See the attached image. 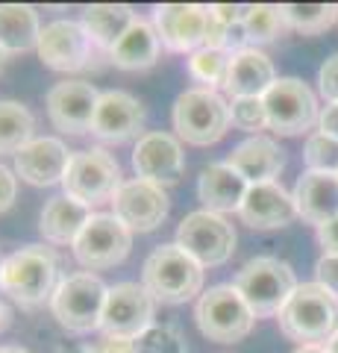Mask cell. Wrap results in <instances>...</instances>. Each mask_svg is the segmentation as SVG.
Instances as JSON below:
<instances>
[{
    "instance_id": "obj_1",
    "label": "cell",
    "mask_w": 338,
    "mask_h": 353,
    "mask_svg": "<svg viewBox=\"0 0 338 353\" xmlns=\"http://www.w3.org/2000/svg\"><path fill=\"white\" fill-rule=\"evenodd\" d=\"M277 321L282 336L300 347H326L338 333V297L318 283H300Z\"/></svg>"
},
{
    "instance_id": "obj_2",
    "label": "cell",
    "mask_w": 338,
    "mask_h": 353,
    "mask_svg": "<svg viewBox=\"0 0 338 353\" xmlns=\"http://www.w3.org/2000/svg\"><path fill=\"white\" fill-rule=\"evenodd\" d=\"M59 265L45 245H27L3 256L0 265V292L21 306H41L59 285Z\"/></svg>"
},
{
    "instance_id": "obj_3",
    "label": "cell",
    "mask_w": 338,
    "mask_h": 353,
    "mask_svg": "<svg viewBox=\"0 0 338 353\" xmlns=\"http://www.w3.org/2000/svg\"><path fill=\"white\" fill-rule=\"evenodd\" d=\"M141 285L154 294L156 303L177 306L191 301L203 289V265L194 262L177 241L173 245H159L145 259L141 268Z\"/></svg>"
},
{
    "instance_id": "obj_4",
    "label": "cell",
    "mask_w": 338,
    "mask_h": 353,
    "mask_svg": "<svg viewBox=\"0 0 338 353\" xmlns=\"http://www.w3.org/2000/svg\"><path fill=\"white\" fill-rule=\"evenodd\" d=\"M233 285L244 297V303L256 318H274L282 312V306L288 303V297L300 283L286 259L253 256L238 268Z\"/></svg>"
},
{
    "instance_id": "obj_5",
    "label": "cell",
    "mask_w": 338,
    "mask_h": 353,
    "mask_svg": "<svg viewBox=\"0 0 338 353\" xmlns=\"http://www.w3.org/2000/svg\"><path fill=\"white\" fill-rule=\"evenodd\" d=\"M171 124L177 130L180 141L198 148H209L221 141L233 127L230 103L224 101L212 88H185V92L173 101L171 109Z\"/></svg>"
},
{
    "instance_id": "obj_6",
    "label": "cell",
    "mask_w": 338,
    "mask_h": 353,
    "mask_svg": "<svg viewBox=\"0 0 338 353\" xmlns=\"http://www.w3.org/2000/svg\"><path fill=\"white\" fill-rule=\"evenodd\" d=\"M194 321H198V330L209 341L235 345V341L250 336V330L256 324V315L250 312V306L244 303V297L238 294L233 283H221L198 297Z\"/></svg>"
},
{
    "instance_id": "obj_7",
    "label": "cell",
    "mask_w": 338,
    "mask_h": 353,
    "mask_svg": "<svg viewBox=\"0 0 338 353\" xmlns=\"http://www.w3.org/2000/svg\"><path fill=\"white\" fill-rule=\"evenodd\" d=\"M106 294L109 285L92 271L71 274L53 292L50 312L68 333H92V330H101Z\"/></svg>"
},
{
    "instance_id": "obj_8",
    "label": "cell",
    "mask_w": 338,
    "mask_h": 353,
    "mask_svg": "<svg viewBox=\"0 0 338 353\" xmlns=\"http://www.w3.org/2000/svg\"><path fill=\"white\" fill-rule=\"evenodd\" d=\"M121 185H124L121 165L103 148H89V150L74 153L68 171H65V180H62L65 194L89 209L112 203Z\"/></svg>"
},
{
    "instance_id": "obj_9",
    "label": "cell",
    "mask_w": 338,
    "mask_h": 353,
    "mask_svg": "<svg viewBox=\"0 0 338 353\" xmlns=\"http://www.w3.org/2000/svg\"><path fill=\"white\" fill-rule=\"evenodd\" d=\"M268 112V130L277 136H303L321 121V106L312 88L297 77H279L262 97Z\"/></svg>"
},
{
    "instance_id": "obj_10",
    "label": "cell",
    "mask_w": 338,
    "mask_h": 353,
    "mask_svg": "<svg viewBox=\"0 0 338 353\" xmlns=\"http://www.w3.org/2000/svg\"><path fill=\"white\" fill-rule=\"evenodd\" d=\"M177 245L203 268H218L233 256L235 230L224 215L198 209L189 212L177 227Z\"/></svg>"
},
{
    "instance_id": "obj_11",
    "label": "cell",
    "mask_w": 338,
    "mask_h": 353,
    "mask_svg": "<svg viewBox=\"0 0 338 353\" xmlns=\"http://www.w3.org/2000/svg\"><path fill=\"white\" fill-rule=\"evenodd\" d=\"M129 248H133V230L112 212H94L74 241V256L83 268L106 271L121 265L129 256Z\"/></svg>"
},
{
    "instance_id": "obj_12",
    "label": "cell",
    "mask_w": 338,
    "mask_h": 353,
    "mask_svg": "<svg viewBox=\"0 0 338 353\" xmlns=\"http://www.w3.org/2000/svg\"><path fill=\"white\" fill-rule=\"evenodd\" d=\"M156 301L141 283H115L109 285L101 333L103 339H138L147 327H154Z\"/></svg>"
},
{
    "instance_id": "obj_13",
    "label": "cell",
    "mask_w": 338,
    "mask_h": 353,
    "mask_svg": "<svg viewBox=\"0 0 338 353\" xmlns=\"http://www.w3.org/2000/svg\"><path fill=\"white\" fill-rule=\"evenodd\" d=\"M39 59L53 71L62 74H74V71H85L94 59V41L89 39V32L80 21H50L41 27V39H39Z\"/></svg>"
},
{
    "instance_id": "obj_14",
    "label": "cell",
    "mask_w": 338,
    "mask_h": 353,
    "mask_svg": "<svg viewBox=\"0 0 338 353\" xmlns=\"http://www.w3.org/2000/svg\"><path fill=\"white\" fill-rule=\"evenodd\" d=\"M212 24V6L203 3H162L154 6V27L162 39V48L171 53H191L206 44Z\"/></svg>"
},
{
    "instance_id": "obj_15",
    "label": "cell",
    "mask_w": 338,
    "mask_h": 353,
    "mask_svg": "<svg viewBox=\"0 0 338 353\" xmlns=\"http://www.w3.org/2000/svg\"><path fill=\"white\" fill-rule=\"evenodd\" d=\"M97 101H101V92L89 80H62L47 92L45 106L50 124L59 132L85 136V132H92Z\"/></svg>"
},
{
    "instance_id": "obj_16",
    "label": "cell",
    "mask_w": 338,
    "mask_h": 353,
    "mask_svg": "<svg viewBox=\"0 0 338 353\" xmlns=\"http://www.w3.org/2000/svg\"><path fill=\"white\" fill-rule=\"evenodd\" d=\"M168 209H171L168 192L156 183L138 180V176L127 180L112 201V215L121 218L133 233H154V230H159L162 221L168 218Z\"/></svg>"
},
{
    "instance_id": "obj_17",
    "label": "cell",
    "mask_w": 338,
    "mask_h": 353,
    "mask_svg": "<svg viewBox=\"0 0 338 353\" xmlns=\"http://www.w3.org/2000/svg\"><path fill=\"white\" fill-rule=\"evenodd\" d=\"M133 168L138 180L156 183L162 189L180 183L185 171V153L180 139L171 132H145L133 148Z\"/></svg>"
},
{
    "instance_id": "obj_18",
    "label": "cell",
    "mask_w": 338,
    "mask_h": 353,
    "mask_svg": "<svg viewBox=\"0 0 338 353\" xmlns=\"http://www.w3.org/2000/svg\"><path fill=\"white\" fill-rule=\"evenodd\" d=\"M141 127H145V106H141L138 97L121 92V88L101 92L92 121L94 139L106 141V145H121V141L138 136Z\"/></svg>"
},
{
    "instance_id": "obj_19",
    "label": "cell",
    "mask_w": 338,
    "mask_h": 353,
    "mask_svg": "<svg viewBox=\"0 0 338 353\" xmlns=\"http://www.w3.org/2000/svg\"><path fill=\"white\" fill-rule=\"evenodd\" d=\"M71 157L74 153L65 148L62 139L41 136L21 148L12 159H15V174L21 180L30 185H39V189H47V185H56L65 180Z\"/></svg>"
},
{
    "instance_id": "obj_20",
    "label": "cell",
    "mask_w": 338,
    "mask_h": 353,
    "mask_svg": "<svg viewBox=\"0 0 338 353\" xmlns=\"http://www.w3.org/2000/svg\"><path fill=\"white\" fill-rule=\"evenodd\" d=\"M238 218L250 230H282L294 224L300 215L294 206V194H288L279 183H259L247 189Z\"/></svg>"
},
{
    "instance_id": "obj_21",
    "label": "cell",
    "mask_w": 338,
    "mask_h": 353,
    "mask_svg": "<svg viewBox=\"0 0 338 353\" xmlns=\"http://www.w3.org/2000/svg\"><path fill=\"white\" fill-rule=\"evenodd\" d=\"M224 162L242 174L250 185L277 183V176L286 168V150L268 136H250L242 145H235Z\"/></svg>"
},
{
    "instance_id": "obj_22",
    "label": "cell",
    "mask_w": 338,
    "mask_h": 353,
    "mask_svg": "<svg viewBox=\"0 0 338 353\" xmlns=\"http://www.w3.org/2000/svg\"><path fill=\"white\" fill-rule=\"evenodd\" d=\"M277 80L279 77L268 53H262L259 48H244L233 53L224 92L230 94V101H235V97H265V92Z\"/></svg>"
},
{
    "instance_id": "obj_23",
    "label": "cell",
    "mask_w": 338,
    "mask_h": 353,
    "mask_svg": "<svg viewBox=\"0 0 338 353\" xmlns=\"http://www.w3.org/2000/svg\"><path fill=\"white\" fill-rule=\"evenodd\" d=\"M294 206H297V215L315 227H324L326 221L338 218V174L303 171L294 185Z\"/></svg>"
},
{
    "instance_id": "obj_24",
    "label": "cell",
    "mask_w": 338,
    "mask_h": 353,
    "mask_svg": "<svg viewBox=\"0 0 338 353\" xmlns=\"http://www.w3.org/2000/svg\"><path fill=\"white\" fill-rule=\"evenodd\" d=\"M250 189V183L238 171H233L226 162H215L209 168H203L198 180V201L209 212H238L242 201Z\"/></svg>"
},
{
    "instance_id": "obj_25",
    "label": "cell",
    "mask_w": 338,
    "mask_h": 353,
    "mask_svg": "<svg viewBox=\"0 0 338 353\" xmlns=\"http://www.w3.org/2000/svg\"><path fill=\"white\" fill-rule=\"evenodd\" d=\"M159 53H162V39L154 21L136 18L133 27L124 32V39L109 53V62L121 71H147L159 62Z\"/></svg>"
},
{
    "instance_id": "obj_26",
    "label": "cell",
    "mask_w": 338,
    "mask_h": 353,
    "mask_svg": "<svg viewBox=\"0 0 338 353\" xmlns=\"http://www.w3.org/2000/svg\"><path fill=\"white\" fill-rule=\"evenodd\" d=\"M92 215H94L92 209L83 206L80 201H74L68 194H56L45 203V209H41L39 230L50 245H59V248L71 245L74 248V241H77V236L83 233V227L89 224Z\"/></svg>"
},
{
    "instance_id": "obj_27",
    "label": "cell",
    "mask_w": 338,
    "mask_h": 353,
    "mask_svg": "<svg viewBox=\"0 0 338 353\" xmlns=\"http://www.w3.org/2000/svg\"><path fill=\"white\" fill-rule=\"evenodd\" d=\"M133 21H136V12L127 3H94L83 9L80 24L85 27L97 50L112 53L115 44L124 39V32L133 27Z\"/></svg>"
},
{
    "instance_id": "obj_28",
    "label": "cell",
    "mask_w": 338,
    "mask_h": 353,
    "mask_svg": "<svg viewBox=\"0 0 338 353\" xmlns=\"http://www.w3.org/2000/svg\"><path fill=\"white\" fill-rule=\"evenodd\" d=\"M41 39V21L30 3H0V48L12 53L36 50Z\"/></svg>"
},
{
    "instance_id": "obj_29",
    "label": "cell",
    "mask_w": 338,
    "mask_h": 353,
    "mask_svg": "<svg viewBox=\"0 0 338 353\" xmlns=\"http://www.w3.org/2000/svg\"><path fill=\"white\" fill-rule=\"evenodd\" d=\"M288 32H291V24L286 18V6H274V3L247 6V12H244V36H247L250 48L277 41L282 36H288Z\"/></svg>"
},
{
    "instance_id": "obj_30",
    "label": "cell",
    "mask_w": 338,
    "mask_h": 353,
    "mask_svg": "<svg viewBox=\"0 0 338 353\" xmlns=\"http://www.w3.org/2000/svg\"><path fill=\"white\" fill-rule=\"evenodd\" d=\"M36 132V118L18 101H0V153H15L30 145Z\"/></svg>"
},
{
    "instance_id": "obj_31",
    "label": "cell",
    "mask_w": 338,
    "mask_h": 353,
    "mask_svg": "<svg viewBox=\"0 0 338 353\" xmlns=\"http://www.w3.org/2000/svg\"><path fill=\"white\" fill-rule=\"evenodd\" d=\"M233 53L230 50H218V48H200L189 57V74L191 80H198L200 88H224L226 74H230Z\"/></svg>"
},
{
    "instance_id": "obj_32",
    "label": "cell",
    "mask_w": 338,
    "mask_h": 353,
    "mask_svg": "<svg viewBox=\"0 0 338 353\" xmlns=\"http://www.w3.org/2000/svg\"><path fill=\"white\" fill-rule=\"evenodd\" d=\"M286 18L294 32L321 36L338 21V6L332 3H286Z\"/></svg>"
},
{
    "instance_id": "obj_33",
    "label": "cell",
    "mask_w": 338,
    "mask_h": 353,
    "mask_svg": "<svg viewBox=\"0 0 338 353\" xmlns=\"http://www.w3.org/2000/svg\"><path fill=\"white\" fill-rule=\"evenodd\" d=\"M303 162L306 171L315 174H338V139L326 136V132H312L303 148Z\"/></svg>"
},
{
    "instance_id": "obj_34",
    "label": "cell",
    "mask_w": 338,
    "mask_h": 353,
    "mask_svg": "<svg viewBox=\"0 0 338 353\" xmlns=\"http://www.w3.org/2000/svg\"><path fill=\"white\" fill-rule=\"evenodd\" d=\"M133 353H185V339L177 327L154 324L133 339Z\"/></svg>"
},
{
    "instance_id": "obj_35",
    "label": "cell",
    "mask_w": 338,
    "mask_h": 353,
    "mask_svg": "<svg viewBox=\"0 0 338 353\" xmlns=\"http://www.w3.org/2000/svg\"><path fill=\"white\" fill-rule=\"evenodd\" d=\"M230 118L235 130L253 132V136H262V130H268V112L262 97H235V101H230Z\"/></svg>"
},
{
    "instance_id": "obj_36",
    "label": "cell",
    "mask_w": 338,
    "mask_h": 353,
    "mask_svg": "<svg viewBox=\"0 0 338 353\" xmlns=\"http://www.w3.org/2000/svg\"><path fill=\"white\" fill-rule=\"evenodd\" d=\"M318 88H321V97L326 103H338V53H332V57L321 65Z\"/></svg>"
},
{
    "instance_id": "obj_37",
    "label": "cell",
    "mask_w": 338,
    "mask_h": 353,
    "mask_svg": "<svg viewBox=\"0 0 338 353\" xmlns=\"http://www.w3.org/2000/svg\"><path fill=\"white\" fill-rule=\"evenodd\" d=\"M315 283L338 297V253H324L315 265Z\"/></svg>"
},
{
    "instance_id": "obj_38",
    "label": "cell",
    "mask_w": 338,
    "mask_h": 353,
    "mask_svg": "<svg viewBox=\"0 0 338 353\" xmlns=\"http://www.w3.org/2000/svg\"><path fill=\"white\" fill-rule=\"evenodd\" d=\"M15 194H18L15 171H9L6 165H0V212H6V209L15 203Z\"/></svg>"
},
{
    "instance_id": "obj_39",
    "label": "cell",
    "mask_w": 338,
    "mask_h": 353,
    "mask_svg": "<svg viewBox=\"0 0 338 353\" xmlns=\"http://www.w3.org/2000/svg\"><path fill=\"white\" fill-rule=\"evenodd\" d=\"M244 12H247V6H233V3H215L212 6V18L215 21H221V24H244Z\"/></svg>"
},
{
    "instance_id": "obj_40",
    "label": "cell",
    "mask_w": 338,
    "mask_h": 353,
    "mask_svg": "<svg viewBox=\"0 0 338 353\" xmlns=\"http://www.w3.org/2000/svg\"><path fill=\"white\" fill-rule=\"evenodd\" d=\"M318 241L324 253H338V218L326 221L324 227H318Z\"/></svg>"
},
{
    "instance_id": "obj_41",
    "label": "cell",
    "mask_w": 338,
    "mask_h": 353,
    "mask_svg": "<svg viewBox=\"0 0 338 353\" xmlns=\"http://www.w3.org/2000/svg\"><path fill=\"white\" fill-rule=\"evenodd\" d=\"M318 130H321V132H326V136L338 139V103H326V106L321 109Z\"/></svg>"
},
{
    "instance_id": "obj_42",
    "label": "cell",
    "mask_w": 338,
    "mask_h": 353,
    "mask_svg": "<svg viewBox=\"0 0 338 353\" xmlns=\"http://www.w3.org/2000/svg\"><path fill=\"white\" fill-rule=\"evenodd\" d=\"M97 353H133V339H103Z\"/></svg>"
},
{
    "instance_id": "obj_43",
    "label": "cell",
    "mask_w": 338,
    "mask_h": 353,
    "mask_svg": "<svg viewBox=\"0 0 338 353\" xmlns=\"http://www.w3.org/2000/svg\"><path fill=\"white\" fill-rule=\"evenodd\" d=\"M56 353H97V345H62Z\"/></svg>"
},
{
    "instance_id": "obj_44",
    "label": "cell",
    "mask_w": 338,
    "mask_h": 353,
    "mask_svg": "<svg viewBox=\"0 0 338 353\" xmlns=\"http://www.w3.org/2000/svg\"><path fill=\"white\" fill-rule=\"evenodd\" d=\"M9 324H12V309H9L3 301H0V333H3Z\"/></svg>"
},
{
    "instance_id": "obj_45",
    "label": "cell",
    "mask_w": 338,
    "mask_h": 353,
    "mask_svg": "<svg viewBox=\"0 0 338 353\" xmlns=\"http://www.w3.org/2000/svg\"><path fill=\"white\" fill-rule=\"evenodd\" d=\"M294 353H330V350H326V347H297Z\"/></svg>"
},
{
    "instance_id": "obj_46",
    "label": "cell",
    "mask_w": 338,
    "mask_h": 353,
    "mask_svg": "<svg viewBox=\"0 0 338 353\" xmlns=\"http://www.w3.org/2000/svg\"><path fill=\"white\" fill-rule=\"evenodd\" d=\"M0 353H32V350H27V347H12V345H9V347H0Z\"/></svg>"
},
{
    "instance_id": "obj_47",
    "label": "cell",
    "mask_w": 338,
    "mask_h": 353,
    "mask_svg": "<svg viewBox=\"0 0 338 353\" xmlns=\"http://www.w3.org/2000/svg\"><path fill=\"white\" fill-rule=\"evenodd\" d=\"M326 350H330V353H338V333L332 336V341H330V345H326Z\"/></svg>"
},
{
    "instance_id": "obj_48",
    "label": "cell",
    "mask_w": 338,
    "mask_h": 353,
    "mask_svg": "<svg viewBox=\"0 0 338 353\" xmlns=\"http://www.w3.org/2000/svg\"><path fill=\"white\" fill-rule=\"evenodd\" d=\"M6 57H9V53H6L3 48H0V68H3V62H6Z\"/></svg>"
},
{
    "instance_id": "obj_49",
    "label": "cell",
    "mask_w": 338,
    "mask_h": 353,
    "mask_svg": "<svg viewBox=\"0 0 338 353\" xmlns=\"http://www.w3.org/2000/svg\"><path fill=\"white\" fill-rule=\"evenodd\" d=\"M0 265H3V259H0Z\"/></svg>"
}]
</instances>
